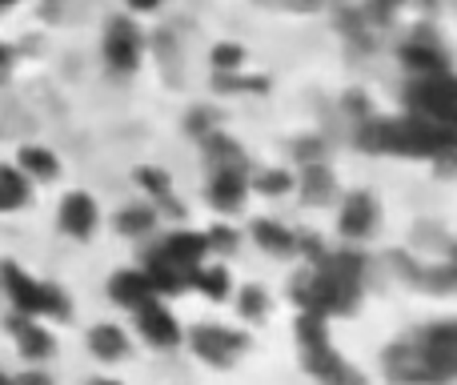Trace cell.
Listing matches in <instances>:
<instances>
[{
    "instance_id": "10",
    "label": "cell",
    "mask_w": 457,
    "mask_h": 385,
    "mask_svg": "<svg viewBox=\"0 0 457 385\" xmlns=\"http://www.w3.org/2000/svg\"><path fill=\"white\" fill-rule=\"evenodd\" d=\"M8 333H12V341H16V354H21L29 365H45L48 357L56 354V338L40 317L12 314L8 317Z\"/></svg>"
},
{
    "instance_id": "1",
    "label": "cell",
    "mask_w": 457,
    "mask_h": 385,
    "mask_svg": "<svg viewBox=\"0 0 457 385\" xmlns=\"http://www.w3.org/2000/svg\"><path fill=\"white\" fill-rule=\"evenodd\" d=\"M381 370L394 385H450L457 378V325L442 317L389 341Z\"/></svg>"
},
{
    "instance_id": "21",
    "label": "cell",
    "mask_w": 457,
    "mask_h": 385,
    "mask_svg": "<svg viewBox=\"0 0 457 385\" xmlns=\"http://www.w3.org/2000/svg\"><path fill=\"white\" fill-rule=\"evenodd\" d=\"M249 237L273 257H293V245H297V233L289 225H281L277 217H257L249 225Z\"/></svg>"
},
{
    "instance_id": "13",
    "label": "cell",
    "mask_w": 457,
    "mask_h": 385,
    "mask_svg": "<svg viewBox=\"0 0 457 385\" xmlns=\"http://www.w3.org/2000/svg\"><path fill=\"white\" fill-rule=\"evenodd\" d=\"M104 289H109V297L117 301L120 309H129V314H133V309H141L145 301H153V297H157V289H153L149 273H145L141 265L117 269V273L109 277V285H104Z\"/></svg>"
},
{
    "instance_id": "7",
    "label": "cell",
    "mask_w": 457,
    "mask_h": 385,
    "mask_svg": "<svg viewBox=\"0 0 457 385\" xmlns=\"http://www.w3.org/2000/svg\"><path fill=\"white\" fill-rule=\"evenodd\" d=\"M378 225H381L378 197H373L370 189L345 193V201H341V213H337V233L345 237V241H353V245H365L373 233H378Z\"/></svg>"
},
{
    "instance_id": "24",
    "label": "cell",
    "mask_w": 457,
    "mask_h": 385,
    "mask_svg": "<svg viewBox=\"0 0 457 385\" xmlns=\"http://www.w3.org/2000/svg\"><path fill=\"white\" fill-rule=\"evenodd\" d=\"M29 189H32V185L16 173V165H4V161H0V213L24 209V205H29V197H32Z\"/></svg>"
},
{
    "instance_id": "23",
    "label": "cell",
    "mask_w": 457,
    "mask_h": 385,
    "mask_svg": "<svg viewBox=\"0 0 457 385\" xmlns=\"http://www.w3.org/2000/svg\"><path fill=\"white\" fill-rule=\"evenodd\" d=\"M233 305H237V317H241V322L257 325L269 317L273 301H269V293L261 289V285H241V289H233Z\"/></svg>"
},
{
    "instance_id": "15",
    "label": "cell",
    "mask_w": 457,
    "mask_h": 385,
    "mask_svg": "<svg viewBox=\"0 0 457 385\" xmlns=\"http://www.w3.org/2000/svg\"><path fill=\"white\" fill-rule=\"evenodd\" d=\"M149 253H157V257L173 261V265H181V269H197L201 261L209 257V245H205V233H197V229H173V233Z\"/></svg>"
},
{
    "instance_id": "3",
    "label": "cell",
    "mask_w": 457,
    "mask_h": 385,
    "mask_svg": "<svg viewBox=\"0 0 457 385\" xmlns=\"http://www.w3.org/2000/svg\"><path fill=\"white\" fill-rule=\"evenodd\" d=\"M0 289L8 293L12 314H29L40 322H69L72 317V297L56 281H40L16 261H0Z\"/></svg>"
},
{
    "instance_id": "30",
    "label": "cell",
    "mask_w": 457,
    "mask_h": 385,
    "mask_svg": "<svg viewBox=\"0 0 457 385\" xmlns=\"http://www.w3.org/2000/svg\"><path fill=\"white\" fill-rule=\"evenodd\" d=\"M397 8H402V0H370V4H365V13H370L373 21H389Z\"/></svg>"
},
{
    "instance_id": "19",
    "label": "cell",
    "mask_w": 457,
    "mask_h": 385,
    "mask_svg": "<svg viewBox=\"0 0 457 385\" xmlns=\"http://www.w3.org/2000/svg\"><path fill=\"white\" fill-rule=\"evenodd\" d=\"M141 269L149 273V281H153V289H157V297H177V293L189 289L193 269L173 265V261L157 257V253H145V265H141Z\"/></svg>"
},
{
    "instance_id": "28",
    "label": "cell",
    "mask_w": 457,
    "mask_h": 385,
    "mask_svg": "<svg viewBox=\"0 0 457 385\" xmlns=\"http://www.w3.org/2000/svg\"><path fill=\"white\" fill-rule=\"evenodd\" d=\"M185 129H189V137L205 141L209 133H217V113H213V109H193L189 121H185Z\"/></svg>"
},
{
    "instance_id": "31",
    "label": "cell",
    "mask_w": 457,
    "mask_h": 385,
    "mask_svg": "<svg viewBox=\"0 0 457 385\" xmlns=\"http://www.w3.org/2000/svg\"><path fill=\"white\" fill-rule=\"evenodd\" d=\"M125 8L129 13H137V16H145V13H157L161 0H125Z\"/></svg>"
},
{
    "instance_id": "9",
    "label": "cell",
    "mask_w": 457,
    "mask_h": 385,
    "mask_svg": "<svg viewBox=\"0 0 457 385\" xmlns=\"http://www.w3.org/2000/svg\"><path fill=\"white\" fill-rule=\"evenodd\" d=\"M56 225H61V233L72 237V241L96 237V229H101V205H96V197L88 189L64 193L61 209H56Z\"/></svg>"
},
{
    "instance_id": "35",
    "label": "cell",
    "mask_w": 457,
    "mask_h": 385,
    "mask_svg": "<svg viewBox=\"0 0 457 385\" xmlns=\"http://www.w3.org/2000/svg\"><path fill=\"white\" fill-rule=\"evenodd\" d=\"M293 4H301V8H313V4H317V0H293Z\"/></svg>"
},
{
    "instance_id": "2",
    "label": "cell",
    "mask_w": 457,
    "mask_h": 385,
    "mask_svg": "<svg viewBox=\"0 0 457 385\" xmlns=\"http://www.w3.org/2000/svg\"><path fill=\"white\" fill-rule=\"evenodd\" d=\"M293 338L301 349V365L317 385H370L365 373L333 346L329 338V317L321 314H297L293 322Z\"/></svg>"
},
{
    "instance_id": "33",
    "label": "cell",
    "mask_w": 457,
    "mask_h": 385,
    "mask_svg": "<svg viewBox=\"0 0 457 385\" xmlns=\"http://www.w3.org/2000/svg\"><path fill=\"white\" fill-rule=\"evenodd\" d=\"M88 385H120V381H117V378H93Z\"/></svg>"
},
{
    "instance_id": "29",
    "label": "cell",
    "mask_w": 457,
    "mask_h": 385,
    "mask_svg": "<svg viewBox=\"0 0 457 385\" xmlns=\"http://www.w3.org/2000/svg\"><path fill=\"white\" fill-rule=\"evenodd\" d=\"M12 385H53V373L40 370V365H29V370L12 373Z\"/></svg>"
},
{
    "instance_id": "6",
    "label": "cell",
    "mask_w": 457,
    "mask_h": 385,
    "mask_svg": "<svg viewBox=\"0 0 457 385\" xmlns=\"http://www.w3.org/2000/svg\"><path fill=\"white\" fill-rule=\"evenodd\" d=\"M104 61L112 72H137L145 61V32L133 16H112L109 29H104Z\"/></svg>"
},
{
    "instance_id": "12",
    "label": "cell",
    "mask_w": 457,
    "mask_h": 385,
    "mask_svg": "<svg viewBox=\"0 0 457 385\" xmlns=\"http://www.w3.org/2000/svg\"><path fill=\"white\" fill-rule=\"evenodd\" d=\"M249 201V169H213L209 173V205L225 217L245 209Z\"/></svg>"
},
{
    "instance_id": "25",
    "label": "cell",
    "mask_w": 457,
    "mask_h": 385,
    "mask_svg": "<svg viewBox=\"0 0 457 385\" xmlns=\"http://www.w3.org/2000/svg\"><path fill=\"white\" fill-rule=\"evenodd\" d=\"M249 189L265 197H285L293 193V173L289 169H257V173H249Z\"/></svg>"
},
{
    "instance_id": "34",
    "label": "cell",
    "mask_w": 457,
    "mask_h": 385,
    "mask_svg": "<svg viewBox=\"0 0 457 385\" xmlns=\"http://www.w3.org/2000/svg\"><path fill=\"white\" fill-rule=\"evenodd\" d=\"M0 385H12V373L8 370H0Z\"/></svg>"
},
{
    "instance_id": "8",
    "label": "cell",
    "mask_w": 457,
    "mask_h": 385,
    "mask_svg": "<svg viewBox=\"0 0 457 385\" xmlns=\"http://www.w3.org/2000/svg\"><path fill=\"white\" fill-rule=\"evenodd\" d=\"M133 322H137L141 341L153 349H177L185 341L181 322H177V314L169 305H161V297H153V301H145L141 309H133Z\"/></svg>"
},
{
    "instance_id": "14",
    "label": "cell",
    "mask_w": 457,
    "mask_h": 385,
    "mask_svg": "<svg viewBox=\"0 0 457 385\" xmlns=\"http://www.w3.org/2000/svg\"><path fill=\"white\" fill-rule=\"evenodd\" d=\"M293 189L301 193L305 205H313V209L329 205L333 197H337V177H333L329 161H305L301 173H293Z\"/></svg>"
},
{
    "instance_id": "17",
    "label": "cell",
    "mask_w": 457,
    "mask_h": 385,
    "mask_svg": "<svg viewBox=\"0 0 457 385\" xmlns=\"http://www.w3.org/2000/svg\"><path fill=\"white\" fill-rule=\"evenodd\" d=\"M402 64L413 72V77H426V72H450V53L437 45L434 37H413L402 45Z\"/></svg>"
},
{
    "instance_id": "22",
    "label": "cell",
    "mask_w": 457,
    "mask_h": 385,
    "mask_svg": "<svg viewBox=\"0 0 457 385\" xmlns=\"http://www.w3.org/2000/svg\"><path fill=\"white\" fill-rule=\"evenodd\" d=\"M189 289L205 293L209 301H228L233 297V273L225 265H217V261H201L189 277Z\"/></svg>"
},
{
    "instance_id": "32",
    "label": "cell",
    "mask_w": 457,
    "mask_h": 385,
    "mask_svg": "<svg viewBox=\"0 0 457 385\" xmlns=\"http://www.w3.org/2000/svg\"><path fill=\"white\" fill-rule=\"evenodd\" d=\"M4 72H8V48L0 45V77H4Z\"/></svg>"
},
{
    "instance_id": "5",
    "label": "cell",
    "mask_w": 457,
    "mask_h": 385,
    "mask_svg": "<svg viewBox=\"0 0 457 385\" xmlns=\"http://www.w3.org/2000/svg\"><path fill=\"white\" fill-rule=\"evenodd\" d=\"M405 109L421 121H437V125H457V85L453 72H426L413 77L405 88Z\"/></svg>"
},
{
    "instance_id": "4",
    "label": "cell",
    "mask_w": 457,
    "mask_h": 385,
    "mask_svg": "<svg viewBox=\"0 0 457 385\" xmlns=\"http://www.w3.org/2000/svg\"><path fill=\"white\" fill-rule=\"evenodd\" d=\"M193 357L213 370H233L245 354H249V333L237 330V325H221V322H201L185 333Z\"/></svg>"
},
{
    "instance_id": "27",
    "label": "cell",
    "mask_w": 457,
    "mask_h": 385,
    "mask_svg": "<svg viewBox=\"0 0 457 385\" xmlns=\"http://www.w3.org/2000/svg\"><path fill=\"white\" fill-rule=\"evenodd\" d=\"M205 245H209V253H233L237 245H241V233H237L233 225H209Z\"/></svg>"
},
{
    "instance_id": "26",
    "label": "cell",
    "mask_w": 457,
    "mask_h": 385,
    "mask_svg": "<svg viewBox=\"0 0 457 385\" xmlns=\"http://www.w3.org/2000/svg\"><path fill=\"white\" fill-rule=\"evenodd\" d=\"M209 64H213L217 77H233V72L245 69V48L233 45V40H221V45H213V53H209Z\"/></svg>"
},
{
    "instance_id": "16",
    "label": "cell",
    "mask_w": 457,
    "mask_h": 385,
    "mask_svg": "<svg viewBox=\"0 0 457 385\" xmlns=\"http://www.w3.org/2000/svg\"><path fill=\"white\" fill-rule=\"evenodd\" d=\"M12 165H16V173H21L29 185H53L56 177H61V157H56L48 145H37V141L21 145Z\"/></svg>"
},
{
    "instance_id": "18",
    "label": "cell",
    "mask_w": 457,
    "mask_h": 385,
    "mask_svg": "<svg viewBox=\"0 0 457 385\" xmlns=\"http://www.w3.org/2000/svg\"><path fill=\"white\" fill-rule=\"evenodd\" d=\"M88 354L104 365H117L133 354V341H129V333L120 330L117 322H96L93 330H88Z\"/></svg>"
},
{
    "instance_id": "20",
    "label": "cell",
    "mask_w": 457,
    "mask_h": 385,
    "mask_svg": "<svg viewBox=\"0 0 457 385\" xmlns=\"http://www.w3.org/2000/svg\"><path fill=\"white\" fill-rule=\"evenodd\" d=\"M157 221H161V213L141 197V201H129L125 209L112 217V225H117V233L129 237V241H145V237L157 229Z\"/></svg>"
},
{
    "instance_id": "11",
    "label": "cell",
    "mask_w": 457,
    "mask_h": 385,
    "mask_svg": "<svg viewBox=\"0 0 457 385\" xmlns=\"http://www.w3.org/2000/svg\"><path fill=\"white\" fill-rule=\"evenodd\" d=\"M133 181H137V189L145 193V201H149L157 213H169L173 221H185V205H181V197H177V185H173V177H169L165 169L141 165L133 173Z\"/></svg>"
}]
</instances>
